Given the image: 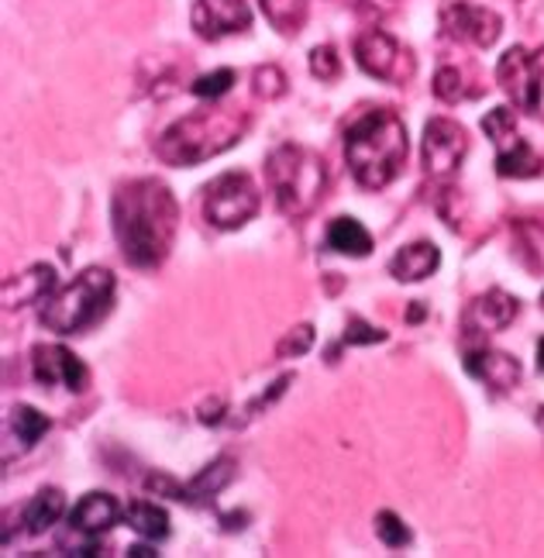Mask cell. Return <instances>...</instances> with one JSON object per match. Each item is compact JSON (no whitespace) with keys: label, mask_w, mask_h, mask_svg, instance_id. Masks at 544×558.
Returning a JSON list of instances; mask_svg holds the SVG:
<instances>
[{"label":"cell","mask_w":544,"mask_h":558,"mask_svg":"<svg viewBox=\"0 0 544 558\" xmlns=\"http://www.w3.org/2000/svg\"><path fill=\"white\" fill-rule=\"evenodd\" d=\"M376 534H379V542L386 545V548H407L410 545V527L397 518L394 510H379L376 513Z\"/></svg>","instance_id":"obj_25"},{"label":"cell","mask_w":544,"mask_h":558,"mask_svg":"<svg viewBox=\"0 0 544 558\" xmlns=\"http://www.w3.org/2000/svg\"><path fill=\"white\" fill-rule=\"evenodd\" d=\"M52 290H56V269L46 263H35L21 276H8L0 296H4V311H21L28 304H38V300H49Z\"/></svg>","instance_id":"obj_16"},{"label":"cell","mask_w":544,"mask_h":558,"mask_svg":"<svg viewBox=\"0 0 544 558\" xmlns=\"http://www.w3.org/2000/svg\"><path fill=\"white\" fill-rule=\"evenodd\" d=\"M344 345H376V341H386V331L368 325L362 317H348V328H344Z\"/></svg>","instance_id":"obj_31"},{"label":"cell","mask_w":544,"mask_h":558,"mask_svg":"<svg viewBox=\"0 0 544 558\" xmlns=\"http://www.w3.org/2000/svg\"><path fill=\"white\" fill-rule=\"evenodd\" d=\"M290 383H293V376H290V373H287V376H279V379L273 383V390H269V393H263V397H258V400H255V403L249 407V417H252V414L258 411V407H269L273 400H279L282 393H287V386H290Z\"/></svg>","instance_id":"obj_33"},{"label":"cell","mask_w":544,"mask_h":558,"mask_svg":"<svg viewBox=\"0 0 544 558\" xmlns=\"http://www.w3.org/2000/svg\"><path fill=\"white\" fill-rule=\"evenodd\" d=\"M344 159L359 186H389L407 162V124L389 107H373L344 132Z\"/></svg>","instance_id":"obj_2"},{"label":"cell","mask_w":544,"mask_h":558,"mask_svg":"<svg viewBox=\"0 0 544 558\" xmlns=\"http://www.w3.org/2000/svg\"><path fill=\"white\" fill-rule=\"evenodd\" d=\"M111 221L124 263L135 269H156L177 242L180 204L162 180H128L114 190Z\"/></svg>","instance_id":"obj_1"},{"label":"cell","mask_w":544,"mask_h":558,"mask_svg":"<svg viewBox=\"0 0 544 558\" xmlns=\"http://www.w3.org/2000/svg\"><path fill=\"white\" fill-rule=\"evenodd\" d=\"M520 304H517V296L504 293V290H489L483 296H475L466 317H462V325L469 335H493V331H504L513 325V317H517Z\"/></svg>","instance_id":"obj_14"},{"label":"cell","mask_w":544,"mask_h":558,"mask_svg":"<svg viewBox=\"0 0 544 558\" xmlns=\"http://www.w3.org/2000/svg\"><path fill=\"white\" fill-rule=\"evenodd\" d=\"M328 248L362 259V255L373 252V234H368L355 218H335L328 225Z\"/></svg>","instance_id":"obj_21"},{"label":"cell","mask_w":544,"mask_h":558,"mask_svg":"<svg viewBox=\"0 0 544 558\" xmlns=\"http://www.w3.org/2000/svg\"><path fill=\"white\" fill-rule=\"evenodd\" d=\"M434 97L445 100V104H455L466 97V80L462 73L455 66H442L438 73H434Z\"/></svg>","instance_id":"obj_28"},{"label":"cell","mask_w":544,"mask_h":558,"mask_svg":"<svg viewBox=\"0 0 544 558\" xmlns=\"http://www.w3.org/2000/svg\"><path fill=\"white\" fill-rule=\"evenodd\" d=\"M537 424H541V432H544V407H537Z\"/></svg>","instance_id":"obj_39"},{"label":"cell","mask_w":544,"mask_h":558,"mask_svg":"<svg viewBox=\"0 0 544 558\" xmlns=\"http://www.w3.org/2000/svg\"><path fill=\"white\" fill-rule=\"evenodd\" d=\"M225 421V397H214L201 403V424H221Z\"/></svg>","instance_id":"obj_34"},{"label":"cell","mask_w":544,"mask_h":558,"mask_svg":"<svg viewBox=\"0 0 544 558\" xmlns=\"http://www.w3.org/2000/svg\"><path fill=\"white\" fill-rule=\"evenodd\" d=\"M311 73H314L321 83L338 80V76H341V56H338V49H335V46H317V49L311 52Z\"/></svg>","instance_id":"obj_30"},{"label":"cell","mask_w":544,"mask_h":558,"mask_svg":"<svg viewBox=\"0 0 544 558\" xmlns=\"http://www.w3.org/2000/svg\"><path fill=\"white\" fill-rule=\"evenodd\" d=\"M314 345V325H297L293 331H287V338L276 345V355L279 359H300V355H307Z\"/></svg>","instance_id":"obj_29"},{"label":"cell","mask_w":544,"mask_h":558,"mask_svg":"<svg viewBox=\"0 0 544 558\" xmlns=\"http://www.w3.org/2000/svg\"><path fill=\"white\" fill-rule=\"evenodd\" d=\"M496 80L520 111L544 114V49L537 52H528L524 46L507 49L499 56Z\"/></svg>","instance_id":"obj_7"},{"label":"cell","mask_w":544,"mask_h":558,"mask_svg":"<svg viewBox=\"0 0 544 558\" xmlns=\"http://www.w3.org/2000/svg\"><path fill=\"white\" fill-rule=\"evenodd\" d=\"M442 266V252L434 242H413L400 248L394 259H389V276L400 279V283H421L434 269Z\"/></svg>","instance_id":"obj_18"},{"label":"cell","mask_w":544,"mask_h":558,"mask_svg":"<svg viewBox=\"0 0 544 558\" xmlns=\"http://www.w3.org/2000/svg\"><path fill=\"white\" fill-rule=\"evenodd\" d=\"M537 373H544V338L537 341Z\"/></svg>","instance_id":"obj_37"},{"label":"cell","mask_w":544,"mask_h":558,"mask_svg":"<svg viewBox=\"0 0 544 558\" xmlns=\"http://www.w3.org/2000/svg\"><path fill=\"white\" fill-rule=\"evenodd\" d=\"M466 153H469V138L462 132V124H455L448 118H431L424 124L421 162L427 169V177H451L462 166Z\"/></svg>","instance_id":"obj_11"},{"label":"cell","mask_w":544,"mask_h":558,"mask_svg":"<svg viewBox=\"0 0 544 558\" xmlns=\"http://www.w3.org/2000/svg\"><path fill=\"white\" fill-rule=\"evenodd\" d=\"M245 521H249V513H225V518H221L225 531H242Z\"/></svg>","instance_id":"obj_35"},{"label":"cell","mask_w":544,"mask_h":558,"mask_svg":"<svg viewBox=\"0 0 544 558\" xmlns=\"http://www.w3.org/2000/svg\"><path fill=\"white\" fill-rule=\"evenodd\" d=\"M541 304H544V296H541Z\"/></svg>","instance_id":"obj_41"},{"label":"cell","mask_w":544,"mask_h":558,"mask_svg":"<svg viewBox=\"0 0 544 558\" xmlns=\"http://www.w3.org/2000/svg\"><path fill=\"white\" fill-rule=\"evenodd\" d=\"M32 373L38 386H67L70 393H83L86 383H90V369L62 345H35Z\"/></svg>","instance_id":"obj_12"},{"label":"cell","mask_w":544,"mask_h":558,"mask_svg":"<svg viewBox=\"0 0 544 558\" xmlns=\"http://www.w3.org/2000/svg\"><path fill=\"white\" fill-rule=\"evenodd\" d=\"M483 132L496 145V173L507 180H531L541 173V159L534 148L517 135V118L510 107H493L483 118Z\"/></svg>","instance_id":"obj_8"},{"label":"cell","mask_w":544,"mask_h":558,"mask_svg":"<svg viewBox=\"0 0 544 558\" xmlns=\"http://www.w3.org/2000/svg\"><path fill=\"white\" fill-rule=\"evenodd\" d=\"M442 35L451 41H472L479 49H489L493 41L504 32V21H499L496 11L469 4V0H448L442 4Z\"/></svg>","instance_id":"obj_10"},{"label":"cell","mask_w":544,"mask_h":558,"mask_svg":"<svg viewBox=\"0 0 544 558\" xmlns=\"http://www.w3.org/2000/svg\"><path fill=\"white\" fill-rule=\"evenodd\" d=\"M355 62L383 83H407L413 76V56L394 35L368 28L355 38Z\"/></svg>","instance_id":"obj_9"},{"label":"cell","mask_w":544,"mask_h":558,"mask_svg":"<svg viewBox=\"0 0 544 558\" xmlns=\"http://www.w3.org/2000/svg\"><path fill=\"white\" fill-rule=\"evenodd\" d=\"M421 317H424V307H421V304H413V307H410V320H421Z\"/></svg>","instance_id":"obj_38"},{"label":"cell","mask_w":544,"mask_h":558,"mask_svg":"<svg viewBox=\"0 0 544 558\" xmlns=\"http://www.w3.org/2000/svg\"><path fill=\"white\" fill-rule=\"evenodd\" d=\"M114 300V272L90 266L83 269L67 290L46 300L41 307V325L56 335H80L111 311Z\"/></svg>","instance_id":"obj_5"},{"label":"cell","mask_w":544,"mask_h":558,"mask_svg":"<svg viewBox=\"0 0 544 558\" xmlns=\"http://www.w3.org/2000/svg\"><path fill=\"white\" fill-rule=\"evenodd\" d=\"M124 521L132 531H138L148 542H162L169 534V513L162 507H156L152 500H135L124 507Z\"/></svg>","instance_id":"obj_22"},{"label":"cell","mask_w":544,"mask_h":558,"mask_svg":"<svg viewBox=\"0 0 544 558\" xmlns=\"http://www.w3.org/2000/svg\"><path fill=\"white\" fill-rule=\"evenodd\" d=\"M266 177L273 186L276 207L287 218H307L328 193V166L317 153L293 142L276 145L266 159Z\"/></svg>","instance_id":"obj_4"},{"label":"cell","mask_w":544,"mask_h":558,"mask_svg":"<svg viewBox=\"0 0 544 558\" xmlns=\"http://www.w3.org/2000/svg\"><path fill=\"white\" fill-rule=\"evenodd\" d=\"M124 555H128V558H156L159 551H156V548H148V545H135V548H128Z\"/></svg>","instance_id":"obj_36"},{"label":"cell","mask_w":544,"mask_h":558,"mask_svg":"<svg viewBox=\"0 0 544 558\" xmlns=\"http://www.w3.org/2000/svg\"><path fill=\"white\" fill-rule=\"evenodd\" d=\"M258 8L279 35H297L307 21V0H258Z\"/></svg>","instance_id":"obj_23"},{"label":"cell","mask_w":544,"mask_h":558,"mask_svg":"<svg viewBox=\"0 0 544 558\" xmlns=\"http://www.w3.org/2000/svg\"><path fill=\"white\" fill-rule=\"evenodd\" d=\"M231 87H234V73L231 70H217V73H207L201 80H193L190 94H197L204 100H217V97H225Z\"/></svg>","instance_id":"obj_27"},{"label":"cell","mask_w":544,"mask_h":558,"mask_svg":"<svg viewBox=\"0 0 544 558\" xmlns=\"http://www.w3.org/2000/svg\"><path fill=\"white\" fill-rule=\"evenodd\" d=\"M238 472V462L231 456H221L214 459L210 465H204L197 476H193L186 486H183V504H204V500H214L217 493H221Z\"/></svg>","instance_id":"obj_19"},{"label":"cell","mask_w":544,"mask_h":558,"mask_svg":"<svg viewBox=\"0 0 544 558\" xmlns=\"http://www.w3.org/2000/svg\"><path fill=\"white\" fill-rule=\"evenodd\" d=\"M190 25L201 38L217 41L225 35L249 32L252 25V11L245 0H197L190 11Z\"/></svg>","instance_id":"obj_13"},{"label":"cell","mask_w":544,"mask_h":558,"mask_svg":"<svg viewBox=\"0 0 544 558\" xmlns=\"http://www.w3.org/2000/svg\"><path fill=\"white\" fill-rule=\"evenodd\" d=\"M145 489L162 493V497H169V500H183V486L172 476H166V472H152V476H145Z\"/></svg>","instance_id":"obj_32"},{"label":"cell","mask_w":544,"mask_h":558,"mask_svg":"<svg viewBox=\"0 0 544 558\" xmlns=\"http://www.w3.org/2000/svg\"><path fill=\"white\" fill-rule=\"evenodd\" d=\"M118 518H121L118 500L111 497V493H97V489H94V493H86V497L73 507L70 524H73V531L97 538V534L111 531V527L118 524Z\"/></svg>","instance_id":"obj_17"},{"label":"cell","mask_w":544,"mask_h":558,"mask_svg":"<svg viewBox=\"0 0 544 558\" xmlns=\"http://www.w3.org/2000/svg\"><path fill=\"white\" fill-rule=\"evenodd\" d=\"M62 510H67V497H62V489L49 486V489H38L35 497L28 500L25 507V531L28 534H46L59 518H62Z\"/></svg>","instance_id":"obj_20"},{"label":"cell","mask_w":544,"mask_h":558,"mask_svg":"<svg viewBox=\"0 0 544 558\" xmlns=\"http://www.w3.org/2000/svg\"><path fill=\"white\" fill-rule=\"evenodd\" d=\"M466 373L479 383H486L493 393H507L520 383V362L496 349H472L466 355Z\"/></svg>","instance_id":"obj_15"},{"label":"cell","mask_w":544,"mask_h":558,"mask_svg":"<svg viewBox=\"0 0 544 558\" xmlns=\"http://www.w3.org/2000/svg\"><path fill=\"white\" fill-rule=\"evenodd\" d=\"M249 124V114L238 107H207L169 124L156 142V156L166 166H201L242 142Z\"/></svg>","instance_id":"obj_3"},{"label":"cell","mask_w":544,"mask_h":558,"mask_svg":"<svg viewBox=\"0 0 544 558\" xmlns=\"http://www.w3.org/2000/svg\"><path fill=\"white\" fill-rule=\"evenodd\" d=\"M252 90L258 97H266V100H279L282 94L290 90V80H287V73H282L279 66H258L252 73Z\"/></svg>","instance_id":"obj_26"},{"label":"cell","mask_w":544,"mask_h":558,"mask_svg":"<svg viewBox=\"0 0 544 558\" xmlns=\"http://www.w3.org/2000/svg\"><path fill=\"white\" fill-rule=\"evenodd\" d=\"M49 427H52V421L41 411H35V407H28V403H17L11 411V432L21 441V448H32L41 435L49 432Z\"/></svg>","instance_id":"obj_24"},{"label":"cell","mask_w":544,"mask_h":558,"mask_svg":"<svg viewBox=\"0 0 544 558\" xmlns=\"http://www.w3.org/2000/svg\"><path fill=\"white\" fill-rule=\"evenodd\" d=\"M338 4H359V0H338Z\"/></svg>","instance_id":"obj_40"},{"label":"cell","mask_w":544,"mask_h":558,"mask_svg":"<svg viewBox=\"0 0 544 558\" xmlns=\"http://www.w3.org/2000/svg\"><path fill=\"white\" fill-rule=\"evenodd\" d=\"M258 207H263V193H258L249 173H221L204 190V214L221 231L249 225L258 214Z\"/></svg>","instance_id":"obj_6"}]
</instances>
